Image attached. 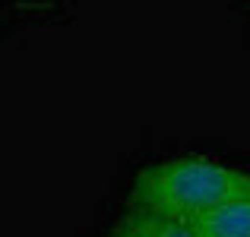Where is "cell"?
Returning <instances> with one entry per match:
<instances>
[{
	"mask_svg": "<svg viewBox=\"0 0 250 237\" xmlns=\"http://www.w3.org/2000/svg\"><path fill=\"white\" fill-rule=\"evenodd\" d=\"M250 187V171L200 155L149 164L133 180V206L171 221L200 225L209 212Z\"/></svg>",
	"mask_w": 250,
	"mask_h": 237,
	"instance_id": "6da1fadb",
	"label": "cell"
},
{
	"mask_svg": "<svg viewBox=\"0 0 250 237\" xmlns=\"http://www.w3.org/2000/svg\"><path fill=\"white\" fill-rule=\"evenodd\" d=\"M196 228L203 237H250V187L222 202Z\"/></svg>",
	"mask_w": 250,
	"mask_h": 237,
	"instance_id": "7a4b0ae2",
	"label": "cell"
},
{
	"mask_svg": "<svg viewBox=\"0 0 250 237\" xmlns=\"http://www.w3.org/2000/svg\"><path fill=\"white\" fill-rule=\"evenodd\" d=\"M114 237H203V234H200L196 225L171 221V218H162V215L140 212V209H136L133 215L117 221Z\"/></svg>",
	"mask_w": 250,
	"mask_h": 237,
	"instance_id": "3957f363",
	"label": "cell"
}]
</instances>
